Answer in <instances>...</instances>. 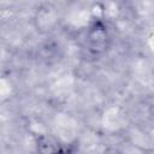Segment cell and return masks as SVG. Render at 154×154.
<instances>
[{"label":"cell","instance_id":"obj_2","mask_svg":"<svg viewBox=\"0 0 154 154\" xmlns=\"http://www.w3.org/2000/svg\"><path fill=\"white\" fill-rule=\"evenodd\" d=\"M64 147L55 137L41 134L35 138V148L37 154H61Z\"/></svg>","mask_w":154,"mask_h":154},{"label":"cell","instance_id":"obj_1","mask_svg":"<svg viewBox=\"0 0 154 154\" xmlns=\"http://www.w3.org/2000/svg\"><path fill=\"white\" fill-rule=\"evenodd\" d=\"M112 46V35L107 23L101 19H94L85 32V47L91 57H103Z\"/></svg>","mask_w":154,"mask_h":154}]
</instances>
